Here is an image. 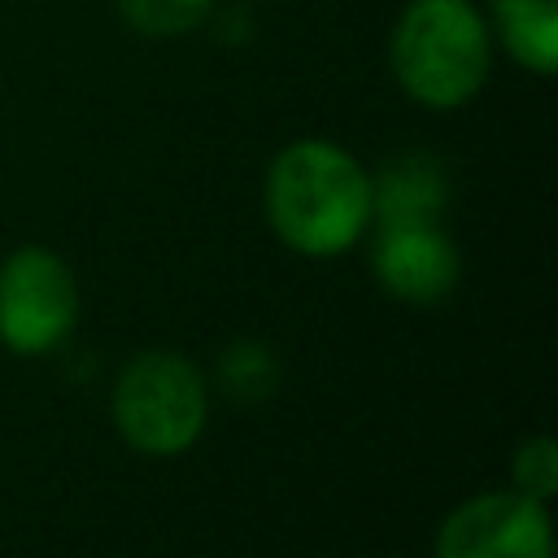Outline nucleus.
Here are the masks:
<instances>
[{
	"label": "nucleus",
	"instance_id": "nucleus-8",
	"mask_svg": "<svg viewBox=\"0 0 558 558\" xmlns=\"http://www.w3.org/2000/svg\"><path fill=\"white\" fill-rule=\"evenodd\" d=\"M493 48L536 78L558 70V0H488Z\"/></svg>",
	"mask_w": 558,
	"mask_h": 558
},
{
	"label": "nucleus",
	"instance_id": "nucleus-2",
	"mask_svg": "<svg viewBox=\"0 0 558 558\" xmlns=\"http://www.w3.org/2000/svg\"><path fill=\"white\" fill-rule=\"evenodd\" d=\"M493 57L497 48L475 0H405L388 31L397 87L432 113L471 105L488 87Z\"/></svg>",
	"mask_w": 558,
	"mask_h": 558
},
{
	"label": "nucleus",
	"instance_id": "nucleus-6",
	"mask_svg": "<svg viewBox=\"0 0 558 558\" xmlns=\"http://www.w3.org/2000/svg\"><path fill=\"white\" fill-rule=\"evenodd\" d=\"M371 270L388 296L410 305H432L458 288L462 257L440 222H392V227H375Z\"/></svg>",
	"mask_w": 558,
	"mask_h": 558
},
{
	"label": "nucleus",
	"instance_id": "nucleus-7",
	"mask_svg": "<svg viewBox=\"0 0 558 558\" xmlns=\"http://www.w3.org/2000/svg\"><path fill=\"white\" fill-rule=\"evenodd\" d=\"M449 205V170L432 153H397L371 174V227L440 222Z\"/></svg>",
	"mask_w": 558,
	"mask_h": 558
},
{
	"label": "nucleus",
	"instance_id": "nucleus-3",
	"mask_svg": "<svg viewBox=\"0 0 558 558\" xmlns=\"http://www.w3.org/2000/svg\"><path fill=\"white\" fill-rule=\"evenodd\" d=\"M118 436L148 453L174 458L187 453L209 418V388L205 375L174 349H144L122 362L109 392Z\"/></svg>",
	"mask_w": 558,
	"mask_h": 558
},
{
	"label": "nucleus",
	"instance_id": "nucleus-1",
	"mask_svg": "<svg viewBox=\"0 0 558 558\" xmlns=\"http://www.w3.org/2000/svg\"><path fill=\"white\" fill-rule=\"evenodd\" d=\"M262 214L292 253L340 257L371 231V170L336 140H292L266 166Z\"/></svg>",
	"mask_w": 558,
	"mask_h": 558
},
{
	"label": "nucleus",
	"instance_id": "nucleus-4",
	"mask_svg": "<svg viewBox=\"0 0 558 558\" xmlns=\"http://www.w3.org/2000/svg\"><path fill=\"white\" fill-rule=\"evenodd\" d=\"M78 323V279L44 244H22L0 262V344L17 357L52 353Z\"/></svg>",
	"mask_w": 558,
	"mask_h": 558
},
{
	"label": "nucleus",
	"instance_id": "nucleus-9",
	"mask_svg": "<svg viewBox=\"0 0 558 558\" xmlns=\"http://www.w3.org/2000/svg\"><path fill=\"white\" fill-rule=\"evenodd\" d=\"M214 9H218V0H118L122 26L144 39L192 35L214 17Z\"/></svg>",
	"mask_w": 558,
	"mask_h": 558
},
{
	"label": "nucleus",
	"instance_id": "nucleus-11",
	"mask_svg": "<svg viewBox=\"0 0 558 558\" xmlns=\"http://www.w3.org/2000/svg\"><path fill=\"white\" fill-rule=\"evenodd\" d=\"M510 488L549 501L558 493V445L554 436H527L519 440L514 458H510Z\"/></svg>",
	"mask_w": 558,
	"mask_h": 558
},
{
	"label": "nucleus",
	"instance_id": "nucleus-10",
	"mask_svg": "<svg viewBox=\"0 0 558 558\" xmlns=\"http://www.w3.org/2000/svg\"><path fill=\"white\" fill-rule=\"evenodd\" d=\"M218 384L231 401H262L279 384V362L262 340H231L218 357Z\"/></svg>",
	"mask_w": 558,
	"mask_h": 558
},
{
	"label": "nucleus",
	"instance_id": "nucleus-5",
	"mask_svg": "<svg viewBox=\"0 0 558 558\" xmlns=\"http://www.w3.org/2000/svg\"><path fill=\"white\" fill-rule=\"evenodd\" d=\"M436 558H554L549 501L519 488L475 493L436 527Z\"/></svg>",
	"mask_w": 558,
	"mask_h": 558
}]
</instances>
